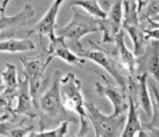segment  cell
I'll return each instance as SVG.
<instances>
[{
	"label": "cell",
	"instance_id": "9c48e42d",
	"mask_svg": "<svg viewBox=\"0 0 159 137\" xmlns=\"http://www.w3.org/2000/svg\"><path fill=\"white\" fill-rule=\"evenodd\" d=\"M63 2L62 0H56L53 2L43 17L34 25L31 30H28L27 38L33 34H37L39 35L41 42L44 36H47L49 38V42L54 40L57 36L56 33L57 18Z\"/></svg>",
	"mask_w": 159,
	"mask_h": 137
},
{
	"label": "cell",
	"instance_id": "6da1fadb",
	"mask_svg": "<svg viewBox=\"0 0 159 137\" xmlns=\"http://www.w3.org/2000/svg\"><path fill=\"white\" fill-rule=\"evenodd\" d=\"M60 89L66 108L76 113L80 122L78 137H85L89 131V118L83 91L82 82L73 73H68L60 78Z\"/></svg>",
	"mask_w": 159,
	"mask_h": 137
},
{
	"label": "cell",
	"instance_id": "ac0fdd59",
	"mask_svg": "<svg viewBox=\"0 0 159 137\" xmlns=\"http://www.w3.org/2000/svg\"><path fill=\"white\" fill-rule=\"evenodd\" d=\"M35 48L34 42L29 38L24 39L7 38L2 39L0 43V51L2 53L16 54L33 51Z\"/></svg>",
	"mask_w": 159,
	"mask_h": 137
},
{
	"label": "cell",
	"instance_id": "4fadbf2b",
	"mask_svg": "<svg viewBox=\"0 0 159 137\" xmlns=\"http://www.w3.org/2000/svg\"><path fill=\"white\" fill-rule=\"evenodd\" d=\"M16 98L18 99V104L16 108L14 109L15 114L24 115L30 118L35 117L36 113L33 109L35 105L31 96L30 86L28 79L25 76L23 78H19V86Z\"/></svg>",
	"mask_w": 159,
	"mask_h": 137
},
{
	"label": "cell",
	"instance_id": "8fae6325",
	"mask_svg": "<svg viewBox=\"0 0 159 137\" xmlns=\"http://www.w3.org/2000/svg\"><path fill=\"white\" fill-rule=\"evenodd\" d=\"M142 68L159 84V41L150 40L144 54L137 58V70Z\"/></svg>",
	"mask_w": 159,
	"mask_h": 137
},
{
	"label": "cell",
	"instance_id": "d6986e66",
	"mask_svg": "<svg viewBox=\"0 0 159 137\" xmlns=\"http://www.w3.org/2000/svg\"><path fill=\"white\" fill-rule=\"evenodd\" d=\"M147 73H142L137 76V86H138V101L139 104L147 115V117L151 119L152 116V101L147 86Z\"/></svg>",
	"mask_w": 159,
	"mask_h": 137
},
{
	"label": "cell",
	"instance_id": "cb8c5ba5",
	"mask_svg": "<svg viewBox=\"0 0 159 137\" xmlns=\"http://www.w3.org/2000/svg\"><path fill=\"white\" fill-rule=\"evenodd\" d=\"M33 125L13 129H7L4 126H1V135L7 137H26L31 131H33Z\"/></svg>",
	"mask_w": 159,
	"mask_h": 137
},
{
	"label": "cell",
	"instance_id": "5bb4252c",
	"mask_svg": "<svg viewBox=\"0 0 159 137\" xmlns=\"http://www.w3.org/2000/svg\"><path fill=\"white\" fill-rule=\"evenodd\" d=\"M1 75L4 83L1 100L11 105L19 86V77H18L16 66L13 63H7L6 68L2 71Z\"/></svg>",
	"mask_w": 159,
	"mask_h": 137
},
{
	"label": "cell",
	"instance_id": "484cf974",
	"mask_svg": "<svg viewBox=\"0 0 159 137\" xmlns=\"http://www.w3.org/2000/svg\"><path fill=\"white\" fill-rule=\"evenodd\" d=\"M152 137H159V128L147 129Z\"/></svg>",
	"mask_w": 159,
	"mask_h": 137
},
{
	"label": "cell",
	"instance_id": "277c9868",
	"mask_svg": "<svg viewBox=\"0 0 159 137\" xmlns=\"http://www.w3.org/2000/svg\"><path fill=\"white\" fill-rule=\"evenodd\" d=\"M42 112L45 115L62 122H74L75 120L68 115L67 109L63 104L60 89V78L56 76L49 88L42 95L39 102Z\"/></svg>",
	"mask_w": 159,
	"mask_h": 137
},
{
	"label": "cell",
	"instance_id": "d4e9b609",
	"mask_svg": "<svg viewBox=\"0 0 159 137\" xmlns=\"http://www.w3.org/2000/svg\"><path fill=\"white\" fill-rule=\"evenodd\" d=\"M147 21L149 24L148 28L144 29L146 40L159 41V24H156L149 19Z\"/></svg>",
	"mask_w": 159,
	"mask_h": 137
},
{
	"label": "cell",
	"instance_id": "4316f807",
	"mask_svg": "<svg viewBox=\"0 0 159 137\" xmlns=\"http://www.w3.org/2000/svg\"><path fill=\"white\" fill-rule=\"evenodd\" d=\"M136 136V137H152L147 130L145 131L144 130L139 131Z\"/></svg>",
	"mask_w": 159,
	"mask_h": 137
},
{
	"label": "cell",
	"instance_id": "44dd1931",
	"mask_svg": "<svg viewBox=\"0 0 159 137\" xmlns=\"http://www.w3.org/2000/svg\"><path fill=\"white\" fill-rule=\"evenodd\" d=\"M137 4L139 22L151 19L159 14V0L137 1Z\"/></svg>",
	"mask_w": 159,
	"mask_h": 137
},
{
	"label": "cell",
	"instance_id": "ba28073f",
	"mask_svg": "<svg viewBox=\"0 0 159 137\" xmlns=\"http://www.w3.org/2000/svg\"><path fill=\"white\" fill-rule=\"evenodd\" d=\"M80 56L92 60V62L102 67L114 79L120 86V89L125 91H126L127 85H128L126 77L118 70L115 62L111 59L107 53L103 51L102 50L94 48L82 52Z\"/></svg>",
	"mask_w": 159,
	"mask_h": 137
},
{
	"label": "cell",
	"instance_id": "9a60e30c",
	"mask_svg": "<svg viewBox=\"0 0 159 137\" xmlns=\"http://www.w3.org/2000/svg\"><path fill=\"white\" fill-rule=\"evenodd\" d=\"M123 29L127 32L133 43L134 56H141L149 43L146 40L144 28L140 25L139 20L138 18L123 20Z\"/></svg>",
	"mask_w": 159,
	"mask_h": 137
},
{
	"label": "cell",
	"instance_id": "e0dca14e",
	"mask_svg": "<svg viewBox=\"0 0 159 137\" xmlns=\"http://www.w3.org/2000/svg\"><path fill=\"white\" fill-rule=\"evenodd\" d=\"M129 108L125 127L120 137H135L139 131L143 130V126L139 117L137 105L133 97L129 94L128 97Z\"/></svg>",
	"mask_w": 159,
	"mask_h": 137
},
{
	"label": "cell",
	"instance_id": "3957f363",
	"mask_svg": "<svg viewBox=\"0 0 159 137\" xmlns=\"http://www.w3.org/2000/svg\"><path fill=\"white\" fill-rule=\"evenodd\" d=\"M85 106L94 132L102 137L121 136L127 119L125 115H106L92 102H86Z\"/></svg>",
	"mask_w": 159,
	"mask_h": 137
},
{
	"label": "cell",
	"instance_id": "2e32d148",
	"mask_svg": "<svg viewBox=\"0 0 159 137\" xmlns=\"http://www.w3.org/2000/svg\"><path fill=\"white\" fill-rule=\"evenodd\" d=\"M117 53L121 65L133 77L137 71V58L125 43L124 30H122L115 39Z\"/></svg>",
	"mask_w": 159,
	"mask_h": 137
},
{
	"label": "cell",
	"instance_id": "30bf717a",
	"mask_svg": "<svg viewBox=\"0 0 159 137\" xmlns=\"http://www.w3.org/2000/svg\"><path fill=\"white\" fill-rule=\"evenodd\" d=\"M103 80L106 82V84L96 82L94 91L99 96L106 97L109 100L113 106V114L116 115H125L126 110H128L129 102H126L125 91L122 89L115 88L111 86L107 79L102 76Z\"/></svg>",
	"mask_w": 159,
	"mask_h": 137
},
{
	"label": "cell",
	"instance_id": "7402d4cb",
	"mask_svg": "<svg viewBox=\"0 0 159 137\" xmlns=\"http://www.w3.org/2000/svg\"><path fill=\"white\" fill-rule=\"evenodd\" d=\"M152 116L146 128H159V91L154 85L152 86Z\"/></svg>",
	"mask_w": 159,
	"mask_h": 137
},
{
	"label": "cell",
	"instance_id": "ffe728a7",
	"mask_svg": "<svg viewBox=\"0 0 159 137\" xmlns=\"http://www.w3.org/2000/svg\"><path fill=\"white\" fill-rule=\"evenodd\" d=\"M68 5L71 7H81L88 15L99 20L105 19L107 15V12L100 6L99 2L96 0H73L68 2Z\"/></svg>",
	"mask_w": 159,
	"mask_h": 137
},
{
	"label": "cell",
	"instance_id": "8992f818",
	"mask_svg": "<svg viewBox=\"0 0 159 137\" xmlns=\"http://www.w3.org/2000/svg\"><path fill=\"white\" fill-rule=\"evenodd\" d=\"M9 0L1 1L0 7V29L1 36H4L7 33L8 35H14V33L20 28L24 27L28 21L30 20L35 14V10L33 4H26L22 10L16 14L13 15H7L6 9L9 4Z\"/></svg>",
	"mask_w": 159,
	"mask_h": 137
},
{
	"label": "cell",
	"instance_id": "603a6c76",
	"mask_svg": "<svg viewBox=\"0 0 159 137\" xmlns=\"http://www.w3.org/2000/svg\"><path fill=\"white\" fill-rule=\"evenodd\" d=\"M68 122H63L58 127L40 132H31L26 137H65L68 134Z\"/></svg>",
	"mask_w": 159,
	"mask_h": 137
},
{
	"label": "cell",
	"instance_id": "83f0119b",
	"mask_svg": "<svg viewBox=\"0 0 159 137\" xmlns=\"http://www.w3.org/2000/svg\"><path fill=\"white\" fill-rule=\"evenodd\" d=\"M152 21V22L156 23V24H159V14L158 15H155L154 17H153L151 18V19H149Z\"/></svg>",
	"mask_w": 159,
	"mask_h": 137
},
{
	"label": "cell",
	"instance_id": "52a82bcc",
	"mask_svg": "<svg viewBox=\"0 0 159 137\" xmlns=\"http://www.w3.org/2000/svg\"><path fill=\"white\" fill-rule=\"evenodd\" d=\"M123 1H116L110 7L105 19L100 21V31L102 32L104 43L114 42L115 39L123 30Z\"/></svg>",
	"mask_w": 159,
	"mask_h": 137
},
{
	"label": "cell",
	"instance_id": "5b68a950",
	"mask_svg": "<svg viewBox=\"0 0 159 137\" xmlns=\"http://www.w3.org/2000/svg\"><path fill=\"white\" fill-rule=\"evenodd\" d=\"M52 60V58L49 56L45 60L39 57H20V60L23 65V76L27 77L28 80L31 96L35 108H39V103L37 98L38 91L41 86L44 73Z\"/></svg>",
	"mask_w": 159,
	"mask_h": 137
},
{
	"label": "cell",
	"instance_id": "7a4b0ae2",
	"mask_svg": "<svg viewBox=\"0 0 159 137\" xmlns=\"http://www.w3.org/2000/svg\"><path fill=\"white\" fill-rule=\"evenodd\" d=\"M100 21L89 15L80 14L75 7H73L72 19L68 24L58 29L56 33L57 36L70 41L82 53L84 50L81 39L87 35L100 31Z\"/></svg>",
	"mask_w": 159,
	"mask_h": 137
},
{
	"label": "cell",
	"instance_id": "7c38bea8",
	"mask_svg": "<svg viewBox=\"0 0 159 137\" xmlns=\"http://www.w3.org/2000/svg\"><path fill=\"white\" fill-rule=\"evenodd\" d=\"M47 51L53 59L57 57L68 64L83 65L86 61L84 58L74 54L67 46L65 39L59 36H57L54 40L49 42Z\"/></svg>",
	"mask_w": 159,
	"mask_h": 137
},
{
	"label": "cell",
	"instance_id": "f1b7e54d",
	"mask_svg": "<svg viewBox=\"0 0 159 137\" xmlns=\"http://www.w3.org/2000/svg\"><path fill=\"white\" fill-rule=\"evenodd\" d=\"M95 137H102L98 133H97V132H95Z\"/></svg>",
	"mask_w": 159,
	"mask_h": 137
}]
</instances>
